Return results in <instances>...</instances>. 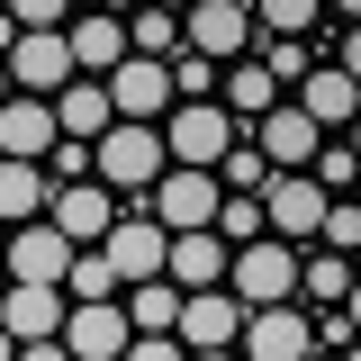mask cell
Returning <instances> with one entry per match:
<instances>
[{"instance_id":"6da1fadb","label":"cell","mask_w":361,"mask_h":361,"mask_svg":"<svg viewBox=\"0 0 361 361\" xmlns=\"http://www.w3.org/2000/svg\"><path fill=\"white\" fill-rule=\"evenodd\" d=\"M163 172H172L163 127H109L99 145H90V180H109V190H127V199H154Z\"/></svg>"},{"instance_id":"7a4b0ae2","label":"cell","mask_w":361,"mask_h":361,"mask_svg":"<svg viewBox=\"0 0 361 361\" xmlns=\"http://www.w3.org/2000/svg\"><path fill=\"white\" fill-rule=\"evenodd\" d=\"M235 145H244V127L226 118L217 99H180L172 118H163V154H172L180 172H217Z\"/></svg>"},{"instance_id":"3957f363","label":"cell","mask_w":361,"mask_h":361,"mask_svg":"<svg viewBox=\"0 0 361 361\" xmlns=\"http://www.w3.org/2000/svg\"><path fill=\"white\" fill-rule=\"evenodd\" d=\"M226 298H235L244 316H253V307H289V298H298V244H280V235L244 244L235 271H226Z\"/></svg>"},{"instance_id":"277c9868","label":"cell","mask_w":361,"mask_h":361,"mask_svg":"<svg viewBox=\"0 0 361 361\" xmlns=\"http://www.w3.org/2000/svg\"><path fill=\"white\" fill-rule=\"evenodd\" d=\"M73 262H82V244H73L54 217H37V226H18V235H9V280H18V289H63Z\"/></svg>"},{"instance_id":"5b68a950","label":"cell","mask_w":361,"mask_h":361,"mask_svg":"<svg viewBox=\"0 0 361 361\" xmlns=\"http://www.w3.org/2000/svg\"><path fill=\"white\" fill-rule=\"evenodd\" d=\"M253 37H262V27H253L244 0H199V9L180 18V45H190L199 63H244V45H253Z\"/></svg>"},{"instance_id":"8992f818","label":"cell","mask_w":361,"mask_h":361,"mask_svg":"<svg viewBox=\"0 0 361 361\" xmlns=\"http://www.w3.org/2000/svg\"><path fill=\"white\" fill-rule=\"evenodd\" d=\"M217 172H163L154 180V199H145V208H154V226H163V235H199V226H217Z\"/></svg>"},{"instance_id":"52a82bcc","label":"cell","mask_w":361,"mask_h":361,"mask_svg":"<svg viewBox=\"0 0 361 361\" xmlns=\"http://www.w3.org/2000/svg\"><path fill=\"white\" fill-rule=\"evenodd\" d=\"M307 353H316V325L298 298L289 307H253L244 334H235V361H307Z\"/></svg>"},{"instance_id":"ba28073f","label":"cell","mask_w":361,"mask_h":361,"mask_svg":"<svg viewBox=\"0 0 361 361\" xmlns=\"http://www.w3.org/2000/svg\"><path fill=\"white\" fill-rule=\"evenodd\" d=\"M109 109H118V127H163L172 118V63H118L109 73Z\"/></svg>"},{"instance_id":"9c48e42d","label":"cell","mask_w":361,"mask_h":361,"mask_svg":"<svg viewBox=\"0 0 361 361\" xmlns=\"http://www.w3.org/2000/svg\"><path fill=\"white\" fill-rule=\"evenodd\" d=\"M99 253H109V271H118V289H145V280H163V262H172V235H163L154 217H118Z\"/></svg>"},{"instance_id":"30bf717a","label":"cell","mask_w":361,"mask_h":361,"mask_svg":"<svg viewBox=\"0 0 361 361\" xmlns=\"http://www.w3.org/2000/svg\"><path fill=\"white\" fill-rule=\"evenodd\" d=\"M73 82H82V73H73V45L63 37H18L9 45V90H18V99H63Z\"/></svg>"},{"instance_id":"8fae6325","label":"cell","mask_w":361,"mask_h":361,"mask_svg":"<svg viewBox=\"0 0 361 361\" xmlns=\"http://www.w3.org/2000/svg\"><path fill=\"white\" fill-rule=\"evenodd\" d=\"M325 208H334V199H325L307 172H280V180L262 190V226L280 235V244H307V235H325Z\"/></svg>"},{"instance_id":"7c38bea8","label":"cell","mask_w":361,"mask_h":361,"mask_svg":"<svg viewBox=\"0 0 361 361\" xmlns=\"http://www.w3.org/2000/svg\"><path fill=\"white\" fill-rule=\"evenodd\" d=\"M226 271H235V244H226L217 226L172 235V262H163V280H172L180 298H208V289H226Z\"/></svg>"},{"instance_id":"4fadbf2b","label":"cell","mask_w":361,"mask_h":361,"mask_svg":"<svg viewBox=\"0 0 361 361\" xmlns=\"http://www.w3.org/2000/svg\"><path fill=\"white\" fill-rule=\"evenodd\" d=\"M45 217L90 253V244H109V226H118V190H109V180H54V208H45Z\"/></svg>"},{"instance_id":"5bb4252c","label":"cell","mask_w":361,"mask_h":361,"mask_svg":"<svg viewBox=\"0 0 361 361\" xmlns=\"http://www.w3.org/2000/svg\"><path fill=\"white\" fill-rule=\"evenodd\" d=\"M63 316H73V298L63 289H0V334L9 343H63Z\"/></svg>"},{"instance_id":"9a60e30c","label":"cell","mask_w":361,"mask_h":361,"mask_svg":"<svg viewBox=\"0 0 361 361\" xmlns=\"http://www.w3.org/2000/svg\"><path fill=\"white\" fill-rule=\"evenodd\" d=\"M135 325H127V298H109V307H73L63 316V353L73 361H127Z\"/></svg>"},{"instance_id":"2e32d148","label":"cell","mask_w":361,"mask_h":361,"mask_svg":"<svg viewBox=\"0 0 361 361\" xmlns=\"http://www.w3.org/2000/svg\"><path fill=\"white\" fill-rule=\"evenodd\" d=\"M54 145H63L54 99H9L0 109V163H54Z\"/></svg>"},{"instance_id":"e0dca14e","label":"cell","mask_w":361,"mask_h":361,"mask_svg":"<svg viewBox=\"0 0 361 361\" xmlns=\"http://www.w3.org/2000/svg\"><path fill=\"white\" fill-rule=\"evenodd\" d=\"M63 45H73V73H82V82H109V73L127 63V18H109V9H82V18L63 27Z\"/></svg>"},{"instance_id":"ac0fdd59","label":"cell","mask_w":361,"mask_h":361,"mask_svg":"<svg viewBox=\"0 0 361 361\" xmlns=\"http://www.w3.org/2000/svg\"><path fill=\"white\" fill-rule=\"evenodd\" d=\"M298 109L316 118V135H353V118H361V82L343 73V63H307V82H298Z\"/></svg>"},{"instance_id":"d6986e66","label":"cell","mask_w":361,"mask_h":361,"mask_svg":"<svg viewBox=\"0 0 361 361\" xmlns=\"http://www.w3.org/2000/svg\"><path fill=\"white\" fill-rule=\"evenodd\" d=\"M253 145H262V163H271V172H307L325 135H316V118L298 109V99H289V109H271L262 127H253Z\"/></svg>"},{"instance_id":"ffe728a7","label":"cell","mask_w":361,"mask_h":361,"mask_svg":"<svg viewBox=\"0 0 361 361\" xmlns=\"http://www.w3.org/2000/svg\"><path fill=\"white\" fill-rule=\"evenodd\" d=\"M235 334H244V307L208 289V298H180V353H235Z\"/></svg>"},{"instance_id":"44dd1931","label":"cell","mask_w":361,"mask_h":361,"mask_svg":"<svg viewBox=\"0 0 361 361\" xmlns=\"http://www.w3.org/2000/svg\"><path fill=\"white\" fill-rule=\"evenodd\" d=\"M217 109L226 118H235V127L253 135L271 118V109H280V82H271V63H226V82H217Z\"/></svg>"},{"instance_id":"7402d4cb","label":"cell","mask_w":361,"mask_h":361,"mask_svg":"<svg viewBox=\"0 0 361 361\" xmlns=\"http://www.w3.org/2000/svg\"><path fill=\"white\" fill-rule=\"evenodd\" d=\"M45 208H54V180H45V163H0V226L18 235V226H37Z\"/></svg>"},{"instance_id":"603a6c76","label":"cell","mask_w":361,"mask_h":361,"mask_svg":"<svg viewBox=\"0 0 361 361\" xmlns=\"http://www.w3.org/2000/svg\"><path fill=\"white\" fill-rule=\"evenodd\" d=\"M54 127H63V145H99V135L118 127V109H109V82H73L63 99H54Z\"/></svg>"},{"instance_id":"cb8c5ba5","label":"cell","mask_w":361,"mask_h":361,"mask_svg":"<svg viewBox=\"0 0 361 361\" xmlns=\"http://www.w3.org/2000/svg\"><path fill=\"white\" fill-rule=\"evenodd\" d=\"M353 280H361V271L343 262V253H298V298H307L316 316L343 307V298H353Z\"/></svg>"},{"instance_id":"d4e9b609","label":"cell","mask_w":361,"mask_h":361,"mask_svg":"<svg viewBox=\"0 0 361 361\" xmlns=\"http://www.w3.org/2000/svg\"><path fill=\"white\" fill-rule=\"evenodd\" d=\"M127 54H135V63H172V54H180V18H172V9H135V18H127Z\"/></svg>"},{"instance_id":"484cf974","label":"cell","mask_w":361,"mask_h":361,"mask_svg":"<svg viewBox=\"0 0 361 361\" xmlns=\"http://www.w3.org/2000/svg\"><path fill=\"white\" fill-rule=\"evenodd\" d=\"M127 325H135V334H180V289H172V280L127 289Z\"/></svg>"},{"instance_id":"4316f807","label":"cell","mask_w":361,"mask_h":361,"mask_svg":"<svg viewBox=\"0 0 361 361\" xmlns=\"http://www.w3.org/2000/svg\"><path fill=\"white\" fill-rule=\"evenodd\" d=\"M307 180L325 190V199H353V190H361V154H353V145H316Z\"/></svg>"},{"instance_id":"83f0119b","label":"cell","mask_w":361,"mask_h":361,"mask_svg":"<svg viewBox=\"0 0 361 361\" xmlns=\"http://www.w3.org/2000/svg\"><path fill=\"white\" fill-rule=\"evenodd\" d=\"M217 235L244 253V244H262V199H217Z\"/></svg>"},{"instance_id":"f1b7e54d","label":"cell","mask_w":361,"mask_h":361,"mask_svg":"<svg viewBox=\"0 0 361 361\" xmlns=\"http://www.w3.org/2000/svg\"><path fill=\"white\" fill-rule=\"evenodd\" d=\"M217 82H226V73H217V63H199L190 45H180V54H172V109H180V99H208V90H217Z\"/></svg>"},{"instance_id":"f546056e","label":"cell","mask_w":361,"mask_h":361,"mask_svg":"<svg viewBox=\"0 0 361 361\" xmlns=\"http://www.w3.org/2000/svg\"><path fill=\"white\" fill-rule=\"evenodd\" d=\"M316 253H343V262L361 253V208H353V199H334V208H325V244H316Z\"/></svg>"},{"instance_id":"4dcf8cb0","label":"cell","mask_w":361,"mask_h":361,"mask_svg":"<svg viewBox=\"0 0 361 361\" xmlns=\"http://www.w3.org/2000/svg\"><path fill=\"white\" fill-rule=\"evenodd\" d=\"M127 361H190V353H180V334H135Z\"/></svg>"},{"instance_id":"1f68e13d","label":"cell","mask_w":361,"mask_h":361,"mask_svg":"<svg viewBox=\"0 0 361 361\" xmlns=\"http://www.w3.org/2000/svg\"><path fill=\"white\" fill-rule=\"evenodd\" d=\"M262 63H271V82H307V45H271Z\"/></svg>"},{"instance_id":"d6a6232c","label":"cell","mask_w":361,"mask_h":361,"mask_svg":"<svg viewBox=\"0 0 361 361\" xmlns=\"http://www.w3.org/2000/svg\"><path fill=\"white\" fill-rule=\"evenodd\" d=\"M54 172H63V180H90V145H54Z\"/></svg>"},{"instance_id":"836d02e7","label":"cell","mask_w":361,"mask_h":361,"mask_svg":"<svg viewBox=\"0 0 361 361\" xmlns=\"http://www.w3.org/2000/svg\"><path fill=\"white\" fill-rule=\"evenodd\" d=\"M334 63H343V73H353V82H361V27H353V37H343V45H334Z\"/></svg>"},{"instance_id":"e575fe53","label":"cell","mask_w":361,"mask_h":361,"mask_svg":"<svg viewBox=\"0 0 361 361\" xmlns=\"http://www.w3.org/2000/svg\"><path fill=\"white\" fill-rule=\"evenodd\" d=\"M18 361H73L63 343H18Z\"/></svg>"},{"instance_id":"d590c367","label":"cell","mask_w":361,"mask_h":361,"mask_svg":"<svg viewBox=\"0 0 361 361\" xmlns=\"http://www.w3.org/2000/svg\"><path fill=\"white\" fill-rule=\"evenodd\" d=\"M343 316H353V334H361V280H353V298H343Z\"/></svg>"},{"instance_id":"8d00e7d4","label":"cell","mask_w":361,"mask_h":361,"mask_svg":"<svg viewBox=\"0 0 361 361\" xmlns=\"http://www.w3.org/2000/svg\"><path fill=\"white\" fill-rule=\"evenodd\" d=\"M9 99H18V90H9V63H0V109H9Z\"/></svg>"},{"instance_id":"74e56055","label":"cell","mask_w":361,"mask_h":361,"mask_svg":"<svg viewBox=\"0 0 361 361\" xmlns=\"http://www.w3.org/2000/svg\"><path fill=\"white\" fill-rule=\"evenodd\" d=\"M0 280H9V235H0Z\"/></svg>"},{"instance_id":"f35d334b","label":"cell","mask_w":361,"mask_h":361,"mask_svg":"<svg viewBox=\"0 0 361 361\" xmlns=\"http://www.w3.org/2000/svg\"><path fill=\"white\" fill-rule=\"evenodd\" d=\"M343 145H353V154H361V118H353V135H343Z\"/></svg>"},{"instance_id":"ab89813d","label":"cell","mask_w":361,"mask_h":361,"mask_svg":"<svg viewBox=\"0 0 361 361\" xmlns=\"http://www.w3.org/2000/svg\"><path fill=\"white\" fill-rule=\"evenodd\" d=\"M190 361H235V353H190Z\"/></svg>"},{"instance_id":"60d3db41","label":"cell","mask_w":361,"mask_h":361,"mask_svg":"<svg viewBox=\"0 0 361 361\" xmlns=\"http://www.w3.org/2000/svg\"><path fill=\"white\" fill-rule=\"evenodd\" d=\"M334 361H361V343H353V353H334Z\"/></svg>"},{"instance_id":"b9f144b4","label":"cell","mask_w":361,"mask_h":361,"mask_svg":"<svg viewBox=\"0 0 361 361\" xmlns=\"http://www.w3.org/2000/svg\"><path fill=\"white\" fill-rule=\"evenodd\" d=\"M307 361H334V353H307Z\"/></svg>"},{"instance_id":"7bdbcfd3","label":"cell","mask_w":361,"mask_h":361,"mask_svg":"<svg viewBox=\"0 0 361 361\" xmlns=\"http://www.w3.org/2000/svg\"><path fill=\"white\" fill-rule=\"evenodd\" d=\"M353 208H361V190H353Z\"/></svg>"}]
</instances>
